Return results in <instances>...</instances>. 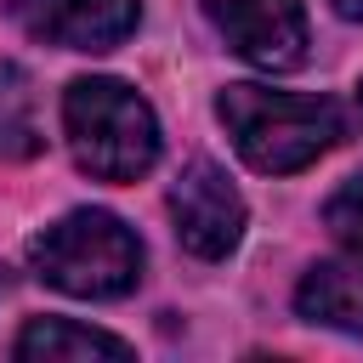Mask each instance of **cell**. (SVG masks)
Instances as JSON below:
<instances>
[{
  "mask_svg": "<svg viewBox=\"0 0 363 363\" xmlns=\"http://www.w3.org/2000/svg\"><path fill=\"white\" fill-rule=\"evenodd\" d=\"M216 119L227 125L238 159L261 176H289L323 159L346 125L329 96H301V91H272V85H227L216 96Z\"/></svg>",
  "mask_w": 363,
  "mask_h": 363,
  "instance_id": "6da1fadb",
  "label": "cell"
},
{
  "mask_svg": "<svg viewBox=\"0 0 363 363\" xmlns=\"http://www.w3.org/2000/svg\"><path fill=\"white\" fill-rule=\"evenodd\" d=\"M62 130L74 147V164L96 182H136L159 159V119L153 108L108 74L74 79L62 91Z\"/></svg>",
  "mask_w": 363,
  "mask_h": 363,
  "instance_id": "7a4b0ae2",
  "label": "cell"
},
{
  "mask_svg": "<svg viewBox=\"0 0 363 363\" xmlns=\"http://www.w3.org/2000/svg\"><path fill=\"white\" fill-rule=\"evenodd\" d=\"M28 267L40 284L74 295V301H119L142 278V244L136 233L108 210H74L34 233Z\"/></svg>",
  "mask_w": 363,
  "mask_h": 363,
  "instance_id": "3957f363",
  "label": "cell"
},
{
  "mask_svg": "<svg viewBox=\"0 0 363 363\" xmlns=\"http://www.w3.org/2000/svg\"><path fill=\"white\" fill-rule=\"evenodd\" d=\"M170 221H176V238H182L187 255L221 261L244 238V199L227 182V170H216V164L199 159V164H187L170 182Z\"/></svg>",
  "mask_w": 363,
  "mask_h": 363,
  "instance_id": "277c9868",
  "label": "cell"
},
{
  "mask_svg": "<svg viewBox=\"0 0 363 363\" xmlns=\"http://www.w3.org/2000/svg\"><path fill=\"white\" fill-rule=\"evenodd\" d=\"M204 17L255 68L306 62V0H204Z\"/></svg>",
  "mask_w": 363,
  "mask_h": 363,
  "instance_id": "5b68a950",
  "label": "cell"
},
{
  "mask_svg": "<svg viewBox=\"0 0 363 363\" xmlns=\"http://www.w3.org/2000/svg\"><path fill=\"white\" fill-rule=\"evenodd\" d=\"M23 34L62 51H113L136 34L142 0H11Z\"/></svg>",
  "mask_w": 363,
  "mask_h": 363,
  "instance_id": "8992f818",
  "label": "cell"
},
{
  "mask_svg": "<svg viewBox=\"0 0 363 363\" xmlns=\"http://www.w3.org/2000/svg\"><path fill=\"white\" fill-rule=\"evenodd\" d=\"M295 312L306 323L363 335V261H318L295 284Z\"/></svg>",
  "mask_w": 363,
  "mask_h": 363,
  "instance_id": "52a82bcc",
  "label": "cell"
},
{
  "mask_svg": "<svg viewBox=\"0 0 363 363\" xmlns=\"http://www.w3.org/2000/svg\"><path fill=\"white\" fill-rule=\"evenodd\" d=\"M11 352L23 363H68V357H113V363H125L130 357V346L119 335L74 323V318H28Z\"/></svg>",
  "mask_w": 363,
  "mask_h": 363,
  "instance_id": "ba28073f",
  "label": "cell"
},
{
  "mask_svg": "<svg viewBox=\"0 0 363 363\" xmlns=\"http://www.w3.org/2000/svg\"><path fill=\"white\" fill-rule=\"evenodd\" d=\"M34 153H40L34 79L17 62H0V159H34Z\"/></svg>",
  "mask_w": 363,
  "mask_h": 363,
  "instance_id": "9c48e42d",
  "label": "cell"
},
{
  "mask_svg": "<svg viewBox=\"0 0 363 363\" xmlns=\"http://www.w3.org/2000/svg\"><path fill=\"white\" fill-rule=\"evenodd\" d=\"M323 221H329V233H335V238L363 261V170H357V176H346V182L329 193Z\"/></svg>",
  "mask_w": 363,
  "mask_h": 363,
  "instance_id": "30bf717a",
  "label": "cell"
},
{
  "mask_svg": "<svg viewBox=\"0 0 363 363\" xmlns=\"http://www.w3.org/2000/svg\"><path fill=\"white\" fill-rule=\"evenodd\" d=\"M329 6H335L346 23H363V0H329Z\"/></svg>",
  "mask_w": 363,
  "mask_h": 363,
  "instance_id": "8fae6325",
  "label": "cell"
},
{
  "mask_svg": "<svg viewBox=\"0 0 363 363\" xmlns=\"http://www.w3.org/2000/svg\"><path fill=\"white\" fill-rule=\"evenodd\" d=\"M357 113H363V79H357Z\"/></svg>",
  "mask_w": 363,
  "mask_h": 363,
  "instance_id": "7c38bea8",
  "label": "cell"
}]
</instances>
